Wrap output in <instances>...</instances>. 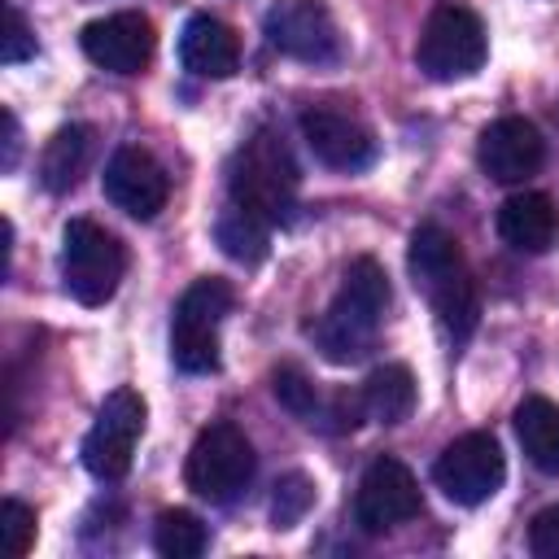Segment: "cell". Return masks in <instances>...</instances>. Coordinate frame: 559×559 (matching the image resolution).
I'll use <instances>...</instances> for the list:
<instances>
[{
	"mask_svg": "<svg viewBox=\"0 0 559 559\" xmlns=\"http://www.w3.org/2000/svg\"><path fill=\"white\" fill-rule=\"evenodd\" d=\"M266 44L293 61L328 66L341 57V31L323 0H275L262 17Z\"/></svg>",
	"mask_w": 559,
	"mask_h": 559,
	"instance_id": "cell-10",
	"label": "cell"
},
{
	"mask_svg": "<svg viewBox=\"0 0 559 559\" xmlns=\"http://www.w3.org/2000/svg\"><path fill=\"white\" fill-rule=\"evenodd\" d=\"M362 411L380 424H402L415 411V376L402 362H384L362 380Z\"/></svg>",
	"mask_w": 559,
	"mask_h": 559,
	"instance_id": "cell-20",
	"label": "cell"
},
{
	"mask_svg": "<svg viewBox=\"0 0 559 559\" xmlns=\"http://www.w3.org/2000/svg\"><path fill=\"white\" fill-rule=\"evenodd\" d=\"M498 236L515 253H546L559 236V210L546 192H511L498 205Z\"/></svg>",
	"mask_w": 559,
	"mask_h": 559,
	"instance_id": "cell-17",
	"label": "cell"
},
{
	"mask_svg": "<svg viewBox=\"0 0 559 559\" xmlns=\"http://www.w3.org/2000/svg\"><path fill=\"white\" fill-rule=\"evenodd\" d=\"M424 507L419 498V480L411 476V467L393 454H380L367 463L358 493H354V524L362 533H389L406 520H415Z\"/></svg>",
	"mask_w": 559,
	"mask_h": 559,
	"instance_id": "cell-11",
	"label": "cell"
},
{
	"mask_svg": "<svg viewBox=\"0 0 559 559\" xmlns=\"http://www.w3.org/2000/svg\"><path fill=\"white\" fill-rule=\"evenodd\" d=\"M144 415L148 411H144V397L135 389H114L100 402L96 424L83 437V467L96 480H122L131 472L135 441L144 432Z\"/></svg>",
	"mask_w": 559,
	"mask_h": 559,
	"instance_id": "cell-9",
	"label": "cell"
},
{
	"mask_svg": "<svg viewBox=\"0 0 559 559\" xmlns=\"http://www.w3.org/2000/svg\"><path fill=\"white\" fill-rule=\"evenodd\" d=\"M271 389H275V397H280L284 411H293L297 419L314 424V415H319V393H314V384L306 380V371H297V367H280V371L271 376Z\"/></svg>",
	"mask_w": 559,
	"mask_h": 559,
	"instance_id": "cell-24",
	"label": "cell"
},
{
	"mask_svg": "<svg viewBox=\"0 0 559 559\" xmlns=\"http://www.w3.org/2000/svg\"><path fill=\"white\" fill-rule=\"evenodd\" d=\"M127 271V249L92 218H70L61 231V284L79 306H105Z\"/></svg>",
	"mask_w": 559,
	"mask_h": 559,
	"instance_id": "cell-6",
	"label": "cell"
},
{
	"mask_svg": "<svg viewBox=\"0 0 559 559\" xmlns=\"http://www.w3.org/2000/svg\"><path fill=\"white\" fill-rule=\"evenodd\" d=\"M236 293L218 275H201L183 288L170 319V358L188 376H205L218 367V328L231 310Z\"/></svg>",
	"mask_w": 559,
	"mask_h": 559,
	"instance_id": "cell-5",
	"label": "cell"
},
{
	"mask_svg": "<svg viewBox=\"0 0 559 559\" xmlns=\"http://www.w3.org/2000/svg\"><path fill=\"white\" fill-rule=\"evenodd\" d=\"M26 57H35V35H31L26 17H22V9H17V4H4V44H0V61H4V66H17V61H26Z\"/></svg>",
	"mask_w": 559,
	"mask_h": 559,
	"instance_id": "cell-26",
	"label": "cell"
},
{
	"mask_svg": "<svg viewBox=\"0 0 559 559\" xmlns=\"http://www.w3.org/2000/svg\"><path fill=\"white\" fill-rule=\"evenodd\" d=\"M100 188L122 214L157 218L170 197V175L144 144H122V148H114V157L100 175Z\"/></svg>",
	"mask_w": 559,
	"mask_h": 559,
	"instance_id": "cell-13",
	"label": "cell"
},
{
	"mask_svg": "<svg viewBox=\"0 0 559 559\" xmlns=\"http://www.w3.org/2000/svg\"><path fill=\"white\" fill-rule=\"evenodd\" d=\"M183 480L197 498L205 502H231L245 493V485L253 480V445L249 437L218 419V424H205L188 450V463H183Z\"/></svg>",
	"mask_w": 559,
	"mask_h": 559,
	"instance_id": "cell-7",
	"label": "cell"
},
{
	"mask_svg": "<svg viewBox=\"0 0 559 559\" xmlns=\"http://www.w3.org/2000/svg\"><path fill=\"white\" fill-rule=\"evenodd\" d=\"M87 157H92V127L70 122V127L52 131V140L44 144V157H39L44 188L48 192H70L79 183V175L87 170Z\"/></svg>",
	"mask_w": 559,
	"mask_h": 559,
	"instance_id": "cell-19",
	"label": "cell"
},
{
	"mask_svg": "<svg viewBox=\"0 0 559 559\" xmlns=\"http://www.w3.org/2000/svg\"><path fill=\"white\" fill-rule=\"evenodd\" d=\"M476 162H480V170H485L489 179H498V183H524L528 175L542 170V162H546V140H542V131H537L528 118L507 114V118H498V122H489V127L480 131Z\"/></svg>",
	"mask_w": 559,
	"mask_h": 559,
	"instance_id": "cell-15",
	"label": "cell"
},
{
	"mask_svg": "<svg viewBox=\"0 0 559 559\" xmlns=\"http://www.w3.org/2000/svg\"><path fill=\"white\" fill-rule=\"evenodd\" d=\"M266 227H271L266 218H258V214H249L245 205L231 201V205L218 214V223H214V240H218V249H223L227 258L253 266V262L266 258Z\"/></svg>",
	"mask_w": 559,
	"mask_h": 559,
	"instance_id": "cell-21",
	"label": "cell"
},
{
	"mask_svg": "<svg viewBox=\"0 0 559 559\" xmlns=\"http://www.w3.org/2000/svg\"><path fill=\"white\" fill-rule=\"evenodd\" d=\"M528 550L537 559H559V507H546L528 524Z\"/></svg>",
	"mask_w": 559,
	"mask_h": 559,
	"instance_id": "cell-27",
	"label": "cell"
},
{
	"mask_svg": "<svg viewBox=\"0 0 559 559\" xmlns=\"http://www.w3.org/2000/svg\"><path fill=\"white\" fill-rule=\"evenodd\" d=\"M485 52H489L485 22L459 0H441L424 17V31L415 39V66L437 83L472 79L485 66Z\"/></svg>",
	"mask_w": 559,
	"mask_h": 559,
	"instance_id": "cell-4",
	"label": "cell"
},
{
	"mask_svg": "<svg viewBox=\"0 0 559 559\" xmlns=\"http://www.w3.org/2000/svg\"><path fill=\"white\" fill-rule=\"evenodd\" d=\"M515 437L537 472L559 476V406L550 397H524L515 406Z\"/></svg>",
	"mask_w": 559,
	"mask_h": 559,
	"instance_id": "cell-18",
	"label": "cell"
},
{
	"mask_svg": "<svg viewBox=\"0 0 559 559\" xmlns=\"http://www.w3.org/2000/svg\"><path fill=\"white\" fill-rule=\"evenodd\" d=\"M301 140L332 170H349L354 175V170H367L376 162L371 127L354 109H345L336 100H319V105L301 109Z\"/></svg>",
	"mask_w": 559,
	"mask_h": 559,
	"instance_id": "cell-12",
	"label": "cell"
},
{
	"mask_svg": "<svg viewBox=\"0 0 559 559\" xmlns=\"http://www.w3.org/2000/svg\"><path fill=\"white\" fill-rule=\"evenodd\" d=\"M310 502H314V480L301 476V472H288L275 485V493H271V520H275V528H293L310 511Z\"/></svg>",
	"mask_w": 559,
	"mask_h": 559,
	"instance_id": "cell-23",
	"label": "cell"
},
{
	"mask_svg": "<svg viewBox=\"0 0 559 559\" xmlns=\"http://www.w3.org/2000/svg\"><path fill=\"white\" fill-rule=\"evenodd\" d=\"M502 476H507V459H502V445H498L493 432H463V437H454V441L437 454V463H432L437 489H441L450 502H459V507H480V502H489V498L498 493Z\"/></svg>",
	"mask_w": 559,
	"mask_h": 559,
	"instance_id": "cell-8",
	"label": "cell"
},
{
	"mask_svg": "<svg viewBox=\"0 0 559 559\" xmlns=\"http://www.w3.org/2000/svg\"><path fill=\"white\" fill-rule=\"evenodd\" d=\"M13 162H17V118L4 114V170H13Z\"/></svg>",
	"mask_w": 559,
	"mask_h": 559,
	"instance_id": "cell-28",
	"label": "cell"
},
{
	"mask_svg": "<svg viewBox=\"0 0 559 559\" xmlns=\"http://www.w3.org/2000/svg\"><path fill=\"white\" fill-rule=\"evenodd\" d=\"M179 61H183V70H192L201 79H231L240 66V39L227 22L197 13V17H188V26L179 35Z\"/></svg>",
	"mask_w": 559,
	"mask_h": 559,
	"instance_id": "cell-16",
	"label": "cell"
},
{
	"mask_svg": "<svg viewBox=\"0 0 559 559\" xmlns=\"http://www.w3.org/2000/svg\"><path fill=\"white\" fill-rule=\"evenodd\" d=\"M205 542H210V533L192 511L175 507V511H162L157 524H153V546L166 559H197L205 550Z\"/></svg>",
	"mask_w": 559,
	"mask_h": 559,
	"instance_id": "cell-22",
	"label": "cell"
},
{
	"mask_svg": "<svg viewBox=\"0 0 559 559\" xmlns=\"http://www.w3.org/2000/svg\"><path fill=\"white\" fill-rule=\"evenodd\" d=\"M79 44H83L92 66H100L109 74H140L157 52V31H153V22L144 13L122 9V13L87 22Z\"/></svg>",
	"mask_w": 559,
	"mask_h": 559,
	"instance_id": "cell-14",
	"label": "cell"
},
{
	"mask_svg": "<svg viewBox=\"0 0 559 559\" xmlns=\"http://www.w3.org/2000/svg\"><path fill=\"white\" fill-rule=\"evenodd\" d=\"M406 266H411V280L415 288L432 301L441 328L454 336V341H467L480 323V288L463 262V249L459 240L437 227V223H424L415 227L411 236V253H406Z\"/></svg>",
	"mask_w": 559,
	"mask_h": 559,
	"instance_id": "cell-2",
	"label": "cell"
},
{
	"mask_svg": "<svg viewBox=\"0 0 559 559\" xmlns=\"http://www.w3.org/2000/svg\"><path fill=\"white\" fill-rule=\"evenodd\" d=\"M0 546L13 559H22L35 546V511L17 498H4V507H0Z\"/></svg>",
	"mask_w": 559,
	"mask_h": 559,
	"instance_id": "cell-25",
	"label": "cell"
},
{
	"mask_svg": "<svg viewBox=\"0 0 559 559\" xmlns=\"http://www.w3.org/2000/svg\"><path fill=\"white\" fill-rule=\"evenodd\" d=\"M389 310V275L376 258H354L341 275L336 297L328 301V310L306 323V336L314 341V349L328 362H358Z\"/></svg>",
	"mask_w": 559,
	"mask_h": 559,
	"instance_id": "cell-1",
	"label": "cell"
},
{
	"mask_svg": "<svg viewBox=\"0 0 559 559\" xmlns=\"http://www.w3.org/2000/svg\"><path fill=\"white\" fill-rule=\"evenodd\" d=\"M297 162L284 144L280 131L262 127L253 131L227 162V192L236 205H245L249 214L266 218V223H284L293 214L297 201Z\"/></svg>",
	"mask_w": 559,
	"mask_h": 559,
	"instance_id": "cell-3",
	"label": "cell"
}]
</instances>
